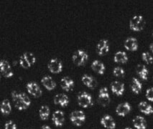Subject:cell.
<instances>
[{"mask_svg": "<svg viewBox=\"0 0 153 129\" xmlns=\"http://www.w3.org/2000/svg\"><path fill=\"white\" fill-rule=\"evenodd\" d=\"M41 83L44 86V87H45L47 90H48V91H52V90H53L56 87V82H55L54 80L49 75L44 76L42 78Z\"/></svg>", "mask_w": 153, "mask_h": 129, "instance_id": "16", "label": "cell"}, {"mask_svg": "<svg viewBox=\"0 0 153 129\" xmlns=\"http://www.w3.org/2000/svg\"><path fill=\"white\" fill-rule=\"evenodd\" d=\"M86 120V115L81 111H75L71 113V121L74 125L80 126Z\"/></svg>", "mask_w": 153, "mask_h": 129, "instance_id": "4", "label": "cell"}, {"mask_svg": "<svg viewBox=\"0 0 153 129\" xmlns=\"http://www.w3.org/2000/svg\"><path fill=\"white\" fill-rule=\"evenodd\" d=\"M152 37H153V32H152Z\"/></svg>", "mask_w": 153, "mask_h": 129, "instance_id": "38", "label": "cell"}, {"mask_svg": "<svg viewBox=\"0 0 153 129\" xmlns=\"http://www.w3.org/2000/svg\"><path fill=\"white\" fill-rule=\"evenodd\" d=\"M52 121L56 126H62L65 121L64 113L61 111H56L53 113Z\"/></svg>", "mask_w": 153, "mask_h": 129, "instance_id": "12", "label": "cell"}, {"mask_svg": "<svg viewBox=\"0 0 153 129\" xmlns=\"http://www.w3.org/2000/svg\"><path fill=\"white\" fill-rule=\"evenodd\" d=\"M124 47L129 51H136L138 48V43L137 39L129 38L124 42Z\"/></svg>", "mask_w": 153, "mask_h": 129, "instance_id": "18", "label": "cell"}, {"mask_svg": "<svg viewBox=\"0 0 153 129\" xmlns=\"http://www.w3.org/2000/svg\"><path fill=\"white\" fill-rule=\"evenodd\" d=\"M81 80H82L83 83L87 87L90 88H94L97 87V83L95 79L94 78L91 76L88 75H83L82 78H81Z\"/></svg>", "mask_w": 153, "mask_h": 129, "instance_id": "19", "label": "cell"}, {"mask_svg": "<svg viewBox=\"0 0 153 129\" xmlns=\"http://www.w3.org/2000/svg\"><path fill=\"white\" fill-rule=\"evenodd\" d=\"M142 60H143L146 63H147V64H152L153 63L152 56L151 55L149 52H143L142 55Z\"/></svg>", "mask_w": 153, "mask_h": 129, "instance_id": "29", "label": "cell"}, {"mask_svg": "<svg viewBox=\"0 0 153 129\" xmlns=\"http://www.w3.org/2000/svg\"><path fill=\"white\" fill-rule=\"evenodd\" d=\"M124 129H132V128H124Z\"/></svg>", "mask_w": 153, "mask_h": 129, "instance_id": "37", "label": "cell"}, {"mask_svg": "<svg viewBox=\"0 0 153 129\" xmlns=\"http://www.w3.org/2000/svg\"><path fill=\"white\" fill-rule=\"evenodd\" d=\"M22 55L23 57H25V59L26 60L27 62V63L29 64L30 67H31L32 65L35 64V61H36V58H35V55H34L32 52H25Z\"/></svg>", "mask_w": 153, "mask_h": 129, "instance_id": "28", "label": "cell"}, {"mask_svg": "<svg viewBox=\"0 0 153 129\" xmlns=\"http://www.w3.org/2000/svg\"><path fill=\"white\" fill-rule=\"evenodd\" d=\"M111 91L117 95H122L124 92V85L119 81H114L111 85Z\"/></svg>", "mask_w": 153, "mask_h": 129, "instance_id": "17", "label": "cell"}, {"mask_svg": "<svg viewBox=\"0 0 153 129\" xmlns=\"http://www.w3.org/2000/svg\"><path fill=\"white\" fill-rule=\"evenodd\" d=\"M12 97L13 99L14 103H15L16 108L19 110L22 111V110H26L28 106L22 101V100L21 99L20 96H19V93H17V91H13L12 93Z\"/></svg>", "mask_w": 153, "mask_h": 129, "instance_id": "7", "label": "cell"}, {"mask_svg": "<svg viewBox=\"0 0 153 129\" xmlns=\"http://www.w3.org/2000/svg\"><path fill=\"white\" fill-rule=\"evenodd\" d=\"M108 50H109V45H108V40H100L97 45V52L99 55H104L107 53Z\"/></svg>", "mask_w": 153, "mask_h": 129, "instance_id": "15", "label": "cell"}, {"mask_svg": "<svg viewBox=\"0 0 153 129\" xmlns=\"http://www.w3.org/2000/svg\"><path fill=\"white\" fill-rule=\"evenodd\" d=\"M19 64H20L21 66L24 68H30L29 64H28L26 60L25 59V57H23V55L20 56V57H19Z\"/></svg>", "mask_w": 153, "mask_h": 129, "instance_id": "33", "label": "cell"}, {"mask_svg": "<svg viewBox=\"0 0 153 129\" xmlns=\"http://www.w3.org/2000/svg\"><path fill=\"white\" fill-rule=\"evenodd\" d=\"M146 98L149 101L153 102V88H150L146 91Z\"/></svg>", "mask_w": 153, "mask_h": 129, "instance_id": "32", "label": "cell"}, {"mask_svg": "<svg viewBox=\"0 0 153 129\" xmlns=\"http://www.w3.org/2000/svg\"><path fill=\"white\" fill-rule=\"evenodd\" d=\"M99 100L100 103L104 106L107 105L110 102V97L108 94V89L106 87L101 88L99 91Z\"/></svg>", "mask_w": 153, "mask_h": 129, "instance_id": "9", "label": "cell"}, {"mask_svg": "<svg viewBox=\"0 0 153 129\" xmlns=\"http://www.w3.org/2000/svg\"><path fill=\"white\" fill-rule=\"evenodd\" d=\"M1 111L2 114L9 115L12 111V106L10 102L7 99H4L1 104Z\"/></svg>", "mask_w": 153, "mask_h": 129, "instance_id": "26", "label": "cell"}, {"mask_svg": "<svg viewBox=\"0 0 153 129\" xmlns=\"http://www.w3.org/2000/svg\"><path fill=\"white\" fill-rule=\"evenodd\" d=\"M139 109L141 111L142 113H143L145 115H150L153 114V108L149 104L147 103L146 102H140L139 103Z\"/></svg>", "mask_w": 153, "mask_h": 129, "instance_id": "21", "label": "cell"}, {"mask_svg": "<svg viewBox=\"0 0 153 129\" xmlns=\"http://www.w3.org/2000/svg\"><path fill=\"white\" fill-rule=\"evenodd\" d=\"M0 69H1V74L4 77H11L14 75L10 63L7 61L4 60H2L0 62Z\"/></svg>", "mask_w": 153, "mask_h": 129, "instance_id": "8", "label": "cell"}, {"mask_svg": "<svg viewBox=\"0 0 153 129\" xmlns=\"http://www.w3.org/2000/svg\"><path fill=\"white\" fill-rule=\"evenodd\" d=\"M48 68L50 71L53 72V73H59L63 70V64L58 59L53 58L49 62Z\"/></svg>", "mask_w": 153, "mask_h": 129, "instance_id": "5", "label": "cell"}, {"mask_svg": "<svg viewBox=\"0 0 153 129\" xmlns=\"http://www.w3.org/2000/svg\"><path fill=\"white\" fill-rule=\"evenodd\" d=\"M137 73L142 80H147V76H148V70L144 65H138L137 67Z\"/></svg>", "mask_w": 153, "mask_h": 129, "instance_id": "24", "label": "cell"}, {"mask_svg": "<svg viewBox=\"0 0 153 129\" xmlns=\"http://www.w3.org/2000/svg\"><path fill=\"white\" fill-rule=\"evenodd\" d=\"M5 129H17V125L13 121H9L5 123L4 125Z\"/></svg>", "mask_w": 153, "mask_h": 129, "instance_id": "34", "label": "cell"}, {"mask_svg": "<svg viewBox=\"0 0 153 129\" xmlns=\"http://www.w3.org/2000/svg\"><path fill=\"white\" fill-rule=\"evenodd\" d=\"M149 49H150L151 52H152V53H153V43L151 44V45H149Z\"/></svg>", "mask_w": 153, "mask_h": 129, "instance_id": "36", "label": "cell"}, {"mask_svg": "<svg viewBox=\"0 0 153 129\" xmlns=\"http://www.w3.org/2000/svg\"><path fill=\"white\" fill-rule=\"evenodd\" d=\"M114 75L116 77H123L124 75V70L120 67H117L114 69V71H113Z\"/></svg>", "mask_w": 153, "mask_h": 129, "instance_id": "30", "label": "cell"}, {"mask_svg": "<svg viewBox=\"0 0 153 129\" xmlns=\"http://www.w3.org/2000/svg\"><path fill=\"white\" fill-rule=\"evenodd\" d=\"M39 114H40V117L42 120H43V121L47 120L50 116L49 107L47 105H42L39 111Z\"/></svg>", "mask_w": 153, "mask_h": 129, "instance_id": "27", "label": "cell"}, {"mask_svg": "<svg viewBox=\"0 0 153 129\" xmlns=\"http://www.w3.org/2000/svg\"><path fill=\"white\" fill-rule=\"evenodd\" d=\"M114 60L117 63H122V64L126 63L128 60L127 53L125 52H122V51H119L114 55Z\"/></svg>", "mask_w": 153, "mask_h": 129, "instance_id": "22", "label": "cell"}, {"mask_svg": "<svg viewBox=\"0 0 153 129\" xmlns=\"http://www.w3.org/2000/svg\"><path fill=\"white\" fill-rule=\"evenodd\" d=\"M142 83L140 82V80L137 79L136 77H134L132 79V82H131V91H132L133 93H134L135 94H139L142 91Z\"/></svg>", "mask_w": 153, "mask_h": 129, "instance_id": "25", "label": "cell"}, {"mask_svg": "<svg viewBox=\"0 0 153 129\" xmlns=\"http://www.w3.org/2000/svg\"><path fill=\"white\" fill-rule=\"evenodd\" d=\"M101 123L104 128L107 129H114L116 128V123L114 118L109 115H106L101 118Z\"/></svg>", "mask_w": 153, "mask_h": 129, "instance_id": "11", "label": "cell"}, {"mask_svg": "<svg viewBox=\"0 0 153 129\" xmlns=\"http://www.w3.org/2000/svg\"><path fill=\"white\" fill-rule=\"evenodd\" d=\"M19 93V96H20V98L22 100V101L24 102L28 107H29L30 104H31V100H30L29 97L27 96V95H26L25 93Z\"/></svg>", "mask_w": 153, "mask_h": 129, "instance_id": "31", "label": "cell"}, {"mask_svg": "<svg viewBox=\"0 0 153 129\" xmlns=\"http://www.w3.org/2000/svg\"><path fill=\"white\" fill-rule=\"evenodd\" d=\"M131 111V105H129V102H122V103L120 104L116 108L117 114L120 116H127V115Z\"/></svg>", "mask_w": 153, "mask_h": 129, "instance_id": "10", "label": "cell"}, {"mask_svg": "<svg viewBox=\"0 0 153 129\" xmlns=\"http://www.w3.org/2000/svg\"><path fill=\"white\" fill-rule=\"evenodd\" d=\"M54 103L56 105H60L62 107H65L68 105L69 98L66 95L60 93L56 95L54 98Z\"/></svg>", "mask_w": 153, "mask_h": 129, "instance_id": "14", "label": "cell"}, {"mask_svg": "<svg viewBox=\"0 0 153 129\" xmlns=\"http://www.w3.org/2000/svg\"><path fill=\"white\" fill-rule=\"evenodd\" d=\"M91 68L95 72L97 73L100 74V75H103L105 71V66L104 63H101L99 60H94L91 64Z\"/></svg>", "mask_w": 153, "mask_h": 129, "instance_id": "23", "label": "cell"}, {"mask_svg": "<svg viewBox=\"0 0 153 129\" xmlns=\"http://www.w3.org/2000/svg\"><path fill=\"white\" fill-rule=\"evenodd\" d=\"M145 22L144 20L143 17L141 15H136L133 17L129 22V27L132 30L138 32L143 29L145 27Z\"/></svg>", "mask_w": 153, "mask_h": 129, "instance_id": "1", "label": "cell"}, {"mask_svg": "<svg viewBox=\"0 0 153 129\" xmlns=\"http://www.w3.org/2000/svg\"><path fill=\"white\" fill-rule=\"evenodd\" d=\"M133 124L137 129H146L147 123L145 119L142 116H137L133 119Z\"/></svg>", "mask_w": 153, "mask_h": 129, "instance_id": "20", "label": "cell"}, {"mask_svg": "<svg viewBox=\"0 0 153 129\" xmlns=\"http://www.w3.org/2000/svg\"><path fill=\"white\" fill-rule=\"evenodd\" d=\"M27 89L28 93L32 95L35 98H38L41 96L42 91L40 89V86L37 85L35 82H30L27 84Z\"/></svg>", "mask_w": 153, "mask_h": 129, "instance_id": "6", "label": "cell"}, {"mask_svg": "<svg viewBox=\"0 0 153 129\" xmlns=\"http://www.w3.org/2000/svg\"><path fill=\"white\" fill-rule=\"evenodd\" d=\"M60 86L63 91L69 92L74 88V81L69 77H64L60 80Z\"/></svg>", "mask_w": 153, "mask_h": 129, "instance_id": "13", "label": "cell"}, {"mask_svg": "<svg viewBox=\"0 0 153 129\" xmlns=\"http://www.w3.org/2000/svg\"><path fill=\"white\" fill-rule=\"evenodd\" d=\"M88 58V54L83 49H79L73 55V61L76 65H83L87 61Z\"/></svg>", "mask_w": 153, "mask_h": 129, "instance_id": "2", "label": "cell"}, {"mask_svg": "<svg viewBox=\"0 0 153 129\" xmlns=\"http://www.w3.org/2000/svg\"><path fill=\"white\" fill-rule=\"evenodd\" d=\"M41 129H51V127L48 126V125H43V126L42 127Z\"/></svg>", "mask_w": 153, "mask_h": 129, "instance_id": "35", "label": "cell"}, {"mask_svg": "<svg viewBox=\"0 0 153 129\" xmlns=\"http://www.w3.org/2000/svg\"><path fill=\"white\" fill-rule=\"evenodd\" d=\"M78 102L80 106L86 108L93 104V100L91 95L86 92H83L78 95Z\"/></svg>", "mask_w": 153, "mask_h": 129, "instance_id": "3", "label": "cell"}]
</instances>
